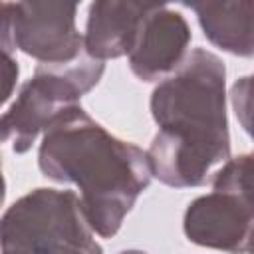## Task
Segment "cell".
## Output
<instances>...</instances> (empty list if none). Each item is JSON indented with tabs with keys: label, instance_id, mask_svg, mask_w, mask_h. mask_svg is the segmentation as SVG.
Wrapping results in <instances>:
<instances>
[{
	"label": "cell",
	"instance_id": "1",
	"mask_svg": "<svg viewBox=\"0 0 254 254\" xmlns=\"http://www.w3.org/2000/svg\"><path fill=\"white\" fill-rule=\"evenodd\" d=\"M151 115L159 131L145 153L163 185L200 187L216 165L230 159L226 67L216 54L204 48L187 54L153 89Z\"/></svg>",
	"mask_w": 254,
	"mask_h": 254
},
{
	"label": "cell",
	"instance_id": "2",
	"mask_svg": "<svg viewBox=\"0 0 254 254\" xmlns=\"http://www.w3.org/2000/svg\"><path fill=\"white\" fill-rule=\"evenodd\" d=\"M38 165L48 179L79 189L83 216L101 238L119 232L153 179L147 153L111 135L81 105L65 109L44 131Z\"/></svg>",
	"mask_w": 254,
	"mask_h": 254
},
{
	"label": "cell",
	"instance_id": "3",
	"mask_svg": "<svg viewBox=\"0 0 254 254\" xmlns=\"http://www.w3.org/2000/svg\"><path fill=\"white\" fill-rule=\"evenodd\" d=\"M0 254H103L73 190L34 189L0 218Z\"/></svg>",
	"mask_w": 254,
	"mask_h": 254
},
{
	"label": "cell",
	"instance_id": "4",
	"mask_svg": "<svg viewBox=\"0 0 254 254\" xmlns=\"http://www.w3.org/2000/svg\"><path fill=\"white\" fill-rule=\"evenodd\" d=\"M103 71L105 64L85 52L69 64H40L8 111L0 115V149L10 145L18 155L30 151L38 135H44L65 109L79 105V99L99 83Z\"/></svg>",
	"mask_w": 254,
	"mask_h": 254
},
{
	"label": "cell",
	"instance_id": "5",
	"mask_svg": "<svg viewBox=\"0 0 254 254\" xmlns=\"http://www.w3.org/2000/svg\"><path fill=\"white\" fill-rule=\"evenodd\" d=\"M248 153L228 159L212 177V190L194 198L183 216L185 236L198 246L248 254L252 238Z\"/></svg>",
	"mask_w": 254,
	"mask_h": 254
},
{
	"label": "cell",
	"instance_id": "6",
	"mask_svg": "<svg viewBox=\"0 0 254 254\" xmlns=\"http://www.w3.org/2000/svg\"><path fill=\"white\" fill-rule=\"evenodd\" d=\"M14 48L40 64H69L83 54L77 6L65 2H10Z\"/></svg>",
	"mask_w": 254,
	"mask_h": 254
},
{
	"label": "cell",
	"instance_id": "7",
	"mask_svg": "<svg viewBox=\"0 0 254 254\" xmlns=\"http://www.w3.org/2000/svg\"><path fill=\"white\" fill-rule=\"evenodd\" d=\"M190 38L189 22L181 12L153 4L129 52L131 71L141 81L165 79L185 62Z\"/></svg>",
	"mask_w": 254,
	"mask_h": 254
},
{
	"label": "cell",
	"instance_id": "8",
	"mask_svg": "<svg viewBox=\"0 0 254 254\" xmlns=\"http://www.w3.org/2000/svg\"><path fill=\"white\" fill-rule=\"evenodd\" d=\"M151 6L153 4L119 0L93 2L87 12L83 52L97 62L129 56Z\"/></svg>",
	"mask_w": 254,
	"mask_h": 254
},
{
	"label": "cell",
	"instance_id": "9",
	"mask_svg": "<svg viewBox=\"0 0 254 254\" xmlns=\"http://www.w3.org/2000/svg\"><path fill=\"white\" fill-rule=\"evenodd\" d=\"M187 6L196 14V20L210 44L240 58H250L254 54L250 0L192 2Z\"/></svg>",
	"mask_w": 254,
	"mask_h": 254
},
{
	"label": "cell",
	"instance_id": "10",
	"mask_svg": "<svg viewBox=\"0 0 254 254\" xmlns=\"http://www.w3.org/2000/svg\"><path fill=\"white\" fill-rule=\"evenodd\" d=\"M20 75L18 60L14 58V52L0 48V107L12 97L16 83Z\"/></svg>",
	"mask_w": 254,
	"mask_h": 254
},
{
	"label": "cell",
	"instance_id": "11",
	"mask_svg": "<svg viewBox=\"0 0 254 254\" xmlns=\"http://www.w3.org/2000/svg\"><path fill=\"white\" fill-rule=\"evenodd\" d=\"M250 75L238 79L232 85V105L236 115L242 119L244 131H250Z\"/></svg>",
	"mask_w": 254,
	"mask_h": 254
},
{
	"label": "cell",
	"instance_id": "12",
	"mask_svg": "<svg viewBox=\"0 0 254 254\" xmlns=\"http://www.w3.org/2000/svg\"><path fill=\"white\" fill-rule=\"evenodd\" d=\"M0 48L14 52L12 40V16H10V2H0Z\"/></svg>",
	"mask_w": 254,
	"mask_h": 254
},
{
	"label": "cell",
	"instance_id": "13",
	"mask_svg": "<svg viewBox=\"0 0 254 254\" xmlns=\"http://www.w3.org/2000/svg\"><path fill=\"white\" fill-rule=\"evenodd\" d=\"M4 198H6V181H4V175L0 169V206L4 204Z\"/></svg>",
	"mask_w": 254,
	"mask_h": 254
},
{
	"label": "cell",
	"instance_id": "14",
	"mask_svg": "<svg viewBox=\"0 0 254 254\" xmlns=\"http://www.w3.org/2000/svg\"><path fill=\"white\" fill-rule=\"evenodd\" d=\"M117 254H147L145 250H137V248H129V250H121Z\"/></svg>",
	"mask_w": 254,
	"mask_h": 254
}]
</instances>
